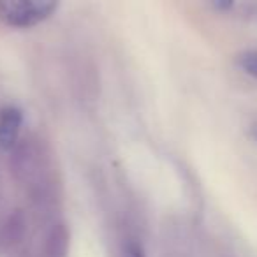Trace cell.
<instances>
[{"label":"cell","instance_id":"obj_7","mask_svg":"<svg viewBox=\"0 0 257 257\" xmlns=\"http://www.w3.org/2000/svg\"><path fill=\"white\" fill-rule=\"evenodd\" d=\"M127 257H145V252L141 248L140 243L136 241H131L127 245Z\"/></svg>","mask_w":257,"mask_h":257},{"label":"cell","instance_id":"obj_9","mask_svg":"<svg viewBox=\"0 0 257 257\" xmlns=\"http://www.w3.org/2000/svg\"><path fill=\"white\" fill-rule=\"evenodd\" d=\"M253 134H255V138H257V127H255V128H253Z\"/></svg>","mask_w":257,"mask_h":257},{"label":"cell","instance_id":"obj_6","mask_svg":"<svg viewBox=\"0 0 257 257\" xmlns=\"http://www.w3.org/2000/svg\"><path fill=\"white\" fill-rule=\"evenodd\" d=\"M239 65H241L248 74H252L257 78V51H248V53L241 55Z\"/></svg>","mask_w":257,"mask_h":257},{"label":"cell","instance_id":"obj_5","mask_svg":"<svg viewBox=\"0 0 257 257\" xmlns=\"http://www.w3.org/2000/svg\"><path fill=\"white\" fill-rule=\"evenodd\" d=\"M69 253V231L64 224H53L43 241L41 257H67Z\"/></svg>","mask_w":257,"mask_h":257},{"label":"cell","instance_id":"obj_1","mask_svg":"<svg viewBox=\"0 0 257 257\" xmlns=\"http://www.w3.org/2000/svg\"><path fill=\"white\" fill-rule=\"evenodd\" d=\"M9 168L15 180L25 187L32 203L39 210H48L57 201L51 155L46 143L39 138H22L11 150Z\"/></svg>","mask_w":257,"mask_h":257},{"label":"cell","instance_id":"obj_3","mask_svg":"<svg viewBox=\"0 0 257 257\" xmlns=\"http://www.w3.org/2000/svg\"><path fill=\"white\" fill-rule=\"evenodd\" d=\"M29 222L22 210H15L0 224V253H8L23 243Z\"/></svg>","mask_w":257,"mask_h":257},{"label":"cell","instance_id":"obj_2","mask_svg":"<svg viewBox=\"0 0 257 257\" xmlns=\"http://www.w3.org/2000/svg\"><path fill=\"white\" fill-rule=\"evenodd\" d=\"M60 0H0V22L15 29H29L48 20Z\"/></svg>","mask_w":257,"mask_h":257},{"label":"cell","instance_id":"obj_8","mask_svg":"<svg viewBox=\"0 0 257 257\" xmlns=\"http://www.w3.org/2000/svg\"><path fill=\"white\" fill-rule=\"evenodd\" d=\"M231 4H232V0H215V6H217V8H220V9L231 8Z\"/></svg>","mask_w":257,"mask_h":257},{"label":"cell","instance_id":"obj_4","mask_svg":"<svg viewBox=\"0 0 257 257\" xmlns=\"http://www.w3.org/2000/svg\"><path fill=\"white\" fill-rule=\"evenodd\" d=\"M23 114L16 106H6L0 111V148L13 150L20 141Z\"/></svg>","mask_w":257,"mask_h":257}]
</instances>
